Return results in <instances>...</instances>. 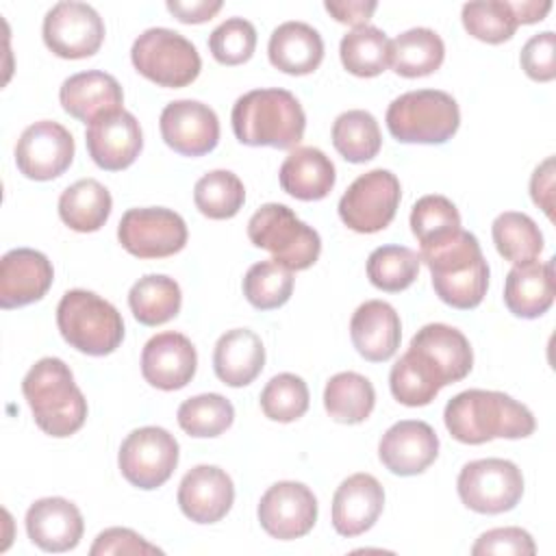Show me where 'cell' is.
Instances as JSON below:
<instances>
[{
  "label": "cell",
  "mask_w": 556,
  "mask_h": 556,
  "mask_svg": "<svg viewBox=\"0 0 556 556\" xmlns=\"http://www.w3.org/2000/svg\"><path fill=\"white\" fill-rule=\"evenodd\" d=\"M447 432L467 445L493 439H526L536 421L530 408L502 391L469 389L454 395L443 410Z\"/></svg>",
  "instance_id": "6da1fadb"
},
{
  "label": "cell",
  "mask_w": 556,
  "mask_h": 556,
  "mask_svg": "<svg viewBox=\"0 0 556 556\" xmlns=\"http://www.w3.org/2000/svg\"><path fill=\"white\" fill-rule=\"evenodd\" d=\"M419 258L428 265L432 289L452 308H476L489 289V265L476 235L456 230L426 248Z\"/></svg>",
  "instance_id": "7a4b0ae2"
},
{
  "label": "cell",
  "mask_w": 556,
  "mask_h": 556,
  "mask_svg": "<svg viewBox=\"0 0 556 556\" xmlns=\"http://www.w3.org/2000/svg\"><path fill=\"white\" fill-rule=\"evenodd\" d=\"M230 122L235 137L252 148H298L306 128V115L298 98L278 87L252 89L237 98Z\"/></svg>",
  "instance_id": "3957f363"
},
{
  "label": "cell",
  "mask_w": 556,
  "mask_h": 556,
  "mask_svg": "<svg viewBox=\"0 0 556 556\" xmlns=\"http://www.w3.org/2000/svg\"><path fill=\"white\" fill-rule=\"evenodd\" d=\"M22 393L35 424L50 437H70L87 419V400L61 358L46 356L37 361L22 380Z\"/></svg>",
  "instance_id": "277c9868"
},
{
  "label": "cell",
  "mask_w": 556,
  "mask_h": 556,
  "mask_svg": "<svg viewBox=\"0 0 556 556\" xmlns=\"http://www.w3.org/2000/svg\"><path fill=\"white\" fill-rule=\"evenodd\" d=\"M56 326L61 337L78 352L106 356L124 339V319L119 311L93 291L72 289L56 306Z\"/></svg>",
  "instance_id": "5b68a950"
},
{
  "label": "cell",
  "mask_w": 556,
  "mask_h": 556,
  "mask_svg": "<svg viewBox=\"0 0 556 556\" xmlns=\"http://www.w3.org/2000/svg\"><path fill=\"white\" fill-rule=\"evenodd\" d=\"M387 128L400 143H445L460 126L456 100L439 89H417L397 96L387 109Z\"/></svg>",
  "instance_id": "8992f818"
},
{
  "label": "cell",
  "mask_w": 556,
  "mask_h": 556,
  "mask_svg": "<svg viewBox=\"0 0 556 556\" xmlns=\"http://www.w3.org/2000/svg\"><path fill=\"white\" fill-rule=\"evenodd\" d=\"M252 245L267 250L278 265L289 271H302L315 265L321 252V239L315 228L304 224L289 206L263 204L248 222Z\"/></svg>",
  "instance_id": "52a82bcc"
},
{
  "label": "cell",
  "mask_w": 556,
  "mask_h": 556,
  "mask_svg": "<svg viewBox=\"0 0 556 556\" xmlns=\"http://www.w3.org/2000/svg\"><path fill=\"white\" fill-rule=\"evenodd\" d=\"M130 61L143 78L167 89L191 85L202 70L195 46L172 28L143 30L130 48Z\"/></svg>",
  "instance_id": "ba28073f"
},
{
  "label": "cell",
  "mask_w": 556,
  "mask_h": 556,
  "mask_svg": "<svg viewBox=\"0 0 556 556\" xmlns=\"http://www.w3.org/2000/svg\"><path fill=\"white\" fill-rule=\"evenodd\" d=\"M456 491L469 510L500 515L519 504L523 495V476L513 460L480 458L460 469Z\"/></svg>",
  "instance_id": "9c48e42d"
},
{
  "label": "cell",
  "mask_w": 556,
  "mask_h": 556,
  "mask_svg": "<svg viewBox=\"0 0 556 556\" xmlns=\"http://www.w3.org/2000/svg\"><path fill=\"white\" fill-rule=\"evenodd\" d=\"M400 180L389 169H371L361 174L339 200L341 222L361 235L384 230L400 206Z\"/></svg>",
  "instance_id": "30bf717a"
},
{
  "label": "cell",
  "mask_w": 556,
  "mask_h": 556,
  "mask_svg": "<svg viewBox=\"0 0 556 556\" xmlns=\"http://www.w3.org/2000/svg\"><path fill=\"white\" fill-rule=\"evenodd\" d=\"M178 452L174 434L159 426H143L122 441L117 465L132 486L152 491L172 478L178 465Z\"/></svg>",
  "instance_id": "8fae6325"
},
{
  "label": "cell",
  "mask_w": 556,
  "mask_h": 556,
  "mask_svg": "<svg viewBox=\"0 0 556 556\" xmlns=\"http://www.w3.org/2000/svg\"><path fill=\"white\" fill-rule=\"evenodd\" d=\"M117 239L137 258H165L185 248L187 224L172 208H128L119 219Z\"/></svg>",
  "instance_id": "7c38bea8"
},
{
  "label": "cell",
  "mask_w": 556,
  "mask_h": 556,
  "mask_svg": "<svg viewBox=\"0 0 556 556\" xmlns=\"http://www.w3.org/2000/svg\"><path fill=\"white\" fill-rule=\"evenodd\" d=\"M43 43L61 59L93 56L104 41V22L85 2H56L43 17Z\"/></svg>",
  "instance_id": "4fadbf2b"
},
{
  "label": "cell",
  "mask_w": 556,
  "mask_h": 556,
  "mask_svg": "<svg viewBox=\"0 0 556 556\" xmlns=\"http://www.w3.org/2000/svg\"><path fill=\"white\" fill-rule=\"evenodd\" d=\"M72 132L52 119L30 124L17 139L15 165L30 180L59 178L74 161Z\"/></svg>",
  "instance_id": "5bb4252c"
},
{
  "label": "cell",
  "mask_w": 556,
  "mask_h": 556,
  "mask_svg": "<svg viewBox=\"0 0 556 556\" xmlns=\"http://www.w3.org/2000/svg\"><path fill=\"white\" fill-rule=\"evenodd\" d=\"M256 515L269 536L291 541L313 530L317 521V500L306 484L282 480L263 493Z\"/></svg>",
  "instance_id": "9a60e30c"
},
{
  "label": "cell",
  "mask_w": 556,
  "mask_h": 556,
  "mask_svg": "<svg viewBox=\"0 0 556 556\" xmlns=\"http://www.w3.org/2000/svg\"><path fill=\"white\" fill-rule=\"evenodd\" d=\"M163 141L182 156H204L219 141V119L208 104L198 100H174L159 117Z\"/></svg>",
  "instance_id": "2e32d148"
},
{
  "label": "cell",
  "mask_w": 556,
  "mask_h": 556,
  "mask_svg": "<svg viewBox=\"0 0 556 556\" xmlns=\"http://www.w3.org/2000/svg\"><path fill=\"white\" fill-rule=\"evenodd\" d=\"M85 143L98 167L106 172H122L137 161L143 148V132L137 117L119 109L98 115L87 126Z\"/></svg>",
  "instance_id": "e0dca14e"
},
{
  "label": "cell",
  "mask_w": 556,
  "mask_h": 556,
  "mask_svg": "<svg viewBox=\"0 0 556 556\" xmlns=\"http://www.w3.org/2000/svg\"><path fill=\"white\" fill-rule=\"evenodd\" d=\"M408 350L441 387L463 380L473 367V352L467 337L447 324H426L410 339Z\"/></svg>",
  "instance_id": "ac0fdd59"
},
{
  "label": "cell",
  "mask_w": 556,
  "mask_h": 556,
  "mask_svg": "<svg viewBox=\"0 0 556 556\" xmlns=\"http://www.w3.org/2000/svg\"><path fill=\"white\" fill-rule=\"evenodd\" d=\"M439 456V437L430 424L402 419L393 424L378 443L380 463L395 476H417Z\"/></svg>",
  "instance_id": "d6986e66"
},
{
  "label": "cell",
  "mask_w": 556,
  "mask_h": 556,
  "mask_svg": "<svg viewBox=\"0 0 556 556\" xmlns=\"http://www.w3.org/2000/svg\"><path fill=\"white\" fill-rule=\"evenodd\" d=\"M198 369L193 343L174 330L159 332L143 345L141 374L146 382L161 391H176L191 382Z\"/></svg>",
  "instance_id": "ffe728a7"
},
{
  "label": "cell",
  "mask_w": 556,
  "mask_h": 556,
  "mask_svg": "<svg viewBox=\"0 0 556 556\" xmlns=\"http://www.w3.org/2000/svg\"><path fill=\"white\" fill-rule=\"evenodd\" d=\"M178 506L195 523H215L228 515L235 502L230 476L215 465H195L178 484Z\"/></svg>",
  "instance_id": "44dd1931"
},
{
  "label": "cell",
  "mask_w": 556,
  "mask_h": 556,
  "mask_svg": "<svg viewBox=\"0 0 556 556\" xmlns=\"http://www.w3.org/2000/svg\"><path fill=\"white\" fill-rule=\"evenodd\" d=\"M54 278L46 254L30 248L9 250L0 261V306L20 308L41 300Z\"/></svg>",
  "instance_id": "7402d4cb"
},
{
  "label": "cell",
  "mask_w": 556,
  "mask_h": 556,
  "mask_svg": "<svg viewBox=\"0 0 556 556\" xmlns=\"http://www.w3.org/2000/svg\"><path fill=\"white\" fill-rule=\"evenodd\" d=\"M83 515L65 497H41L26 510V534L43 552L74 549L83 539Z\"/></svg>",
  "instance_id": "603a6c76"
},
{
  "label": "cell",
  "mask_w": 556,
  "mask_h": 556,
  "mask_svg": "<svg viewBox=\"0 0 556 556\" xmlns=\"http://www.w3.org/2000/svg\"><path fill=\"white\" fill-rule=\"evenodd\" d=\"M382 506V484L371 473H354L332 495V528L341 536H358L378 521Z\"/></svg>",
  "instance_id": "cb8c5ba5"
},
{
  "label": "cell",
  "mask_w": 556,
  "mask_h": 556,
  "mask_svg": "<svg viewBox=\"0 0 556 556\" xmlns=\"http://www.w3.org/2000/svg\"><path fill=\"white\" fill-rule=\"evenodd\" d=\"M350 337L356 352L369 363L389 361L402 339L397 311L382 300L363 302L350 319Z\"/></svg>",
  "instance_id": "d4e9b609"
},
{
  "label": "cell",
  "mask_w": 556,
  "mask_h": 556,
  "mask_svg": "<svg viewBox=\"0 0 556 556\" xmlns=\"http://www.w3.org/2000/svg\"><path fill=\"white\" fill-rule=\"evenodd\" d=\"M59 100L65 113L85 124H91L102 113L124 109L122 85L115 76L100 70H87L65 78L59 89Z\"/></svg>",
  "instance_id": "484cf974"
},
{
  "label": "cell",
  "mask_w": 556,
  "mask_h": 556,
  "mask_svg": "<svg viewBox=\"0 0 556 556\" xmlns=\"http://www.w3.org/2000/svg\"><path fill=\"white\" fill-rule=\"evenodd\" d=\"M556 295L554 258L515 265L504 282V304L521 319H536L549 311Z\"/></svg>",
  "instance_id": "4316f807"
},
{
  "label": "cell",
  "mask_w": 556,
  "mask_h": 556,
  "mask_svg": "<svg viewBox=\"0 0 556 556\" xmlns=\"http://www.w3.org/2000/svg\"><path fill=\"white\" fill-rule=\"evenodd\" d=\"M278 180L285 193H289L295 200L315 202L324 200L337 180L334 163L313 146H300L289 152V156L282 161Z\"/></svg>",
  "instance_id": "83f0119b"
},
{
  "label": "cell",
  "mask_w": 556,
  "mask_h": 556,
  "mask_svg": "<svg viewBox=\"0 0 556 556\" xmlns=\"http://www.w3.org/2000/svg\"><path fill=\"white\" fill-rule=\"evenodd\" d=\"M265 365V348L256 332L232 328L224 332L213 350L215 376L228 387H245L256 380Z\"/></svg>",
  "instance_id": "f1b7e54d"
},
{
  "label": "cell",
  "mask_w": 556,
  "mask_h": 556,
  "mask_svg": "<svg viewBox=\"0 0 556 556\" xmlns=\"http://www.w3.org/2000/svg\"><path fill=\"white\" fill-rule=\"evenodd\" d=\"M269 63L291 76H304L319 67L324 59L321 35L304 22H285L274 28L267 43Z\"/></svg>",
  "instance_id": "f546056e"
},
{
  "label": "cell",
  "mask_w": 556,
  "mask_h": 556,
  "mask_svg": "<svg viewBox=\"0 0 556 556\" xmlns=\"http://www.w3.org/2000/svg\"><path fill=\"white\" fill-rule=\"evenodd\" d=\"M111 208V193L96 178L76 180L59 198V217L76 232L100 230L106 224Z\"/></svg>",
  "instance_id": "4dcf8cb0"
},
{
  "label": "cell",
  "mask_w": 556,
  "mask_h": 556,
  "mask_svg": "<svg viewBox=\"0 0 556 556\" xmlns=\"http://www.w3.org/2000/svg\"><path fill=\"white\" fill-rule=\"evenodd\" d=\"M445 43L432 28H410L391 41V67L404 78H421L441 67Z\"/></svg>",
  "instance_id": "1f68e13d"
},
{
  "label": "cell",
  "mask_w": 556,
  "mask_h": 556,
  "mask_svg": "<svg viewBox=\"0 0 556 556\" xmlns=\"http://www.w3.org/2000/svg\"><path fill=\"white\" fill-rule=\"evenodd\" d=\"M182 293L178 282L163 274H148L128 291V306L135 319L143 326L167 324L178 315Z\"/></svg>",
  "instance_id": "d6a6232c"
},
{
  "label": "cell",
  "mask_w": 556,
  "mask_h": 556,
  "mask_svg": "<svg viewBox=\"0 0 556 556\" xmlns=\"http://www.w3.org/2000/svg\"><path fill=\"white\" fill-rule=\"evenodd\" d=\"M376 404L374 384L356 374L341 371L334 374L324 389L326 413L339 424H361L365 421Z\"/></svg>",
  "instance_id": "836d02e7"
},
{
  "label": "cell",
  "mask_w": 556,
  "mask_h": 556,
  "mask_svg": "<svg viewBox=\"0 0 556 556\" xmlns=\"http://www.w3.org/2000/svg\"><path fill=\"white\" fill-rule=\"evenodd\" d=\"M343 67L358 78H374L391 63V41L376 26H361L343 35L339 43Z\"/></svg>",
  "instance_id": "e575fe53"
},
{
  "label": "cell",
  "mask_w": 556,
  "mask_h": 556,
  "mask_svg": "<svg viewBox=\"0 0 556 556\" xmlns=\"http://www.w3.org/2000/svg\"><path fill=\"white\" fill-rule=\"evenodd\" d=\"M332 146L350 163L371 161L382 146L376 117L363 109L341 113L332 124Z\"/></svg>",
  "instance_id": "d590c367"
},
{
  "label": "cell",
  "mask_w": 556,
  "mask_h": 556,
  "mask_svg": "<svg viewBox=\"0 0 556 556\" xmlns=\"http://www.w3.org/2000/svg\"><path fill=\"white\" fill-rule=\"evenodd\" d=\"M491 237L497 252L513 265L532 263L543 252V235L532 217L517 211L500 213L493 219Z\"/></svg>",
  "instance_id": "8d00e7d4"
},
{
  "label": "cell",
  "mask_w": 556,
  "mask_h": 556,
  "mask_svg": "<svg viewBox=\"0 0 556 556\" xmlns=\"http://www.w3.org/2000/svg\"><path fill=\"white\" fill-rule=\"evenodd\" d=\"M193 202L208 219H230L241 211L245 189L237 174L228 169H213L195 182Z\"/></svg>",
  "instance_id": "74e56055"
},
{
  "label": "cell",
  "mask_w": 556,
  "mask_h": 556,
  "mask_svg": "<svg viewBox=\"0 0 556 556\" xmlns=\"http://www.w3.org/2000/svg\"><path fill=\"white\" fill-rule=\"evenodd\" d=\"M421 258L415 250L404 245H380L367 258L369 282L387 293L408 289L419 274Z\"/></svg>",
  "instance_id": "f35d334b"
},
{
  "label": "cell",
  "mask_w": 556,
  "mask_h": 556,
  "mask_svg": "<svg viewBox=\"0 0 556 556\" xmlns=\"http://www.w3.org/2000/svg\"><path fill=\"white\" fill-rule=\"evenodd\" d=\"M178 426L195 439L219 437L235 421V408L230 400L219 393H202L185 400L176 413Z\"/></svg>",
  "instance_id": "ab89813d"
},
{
  "label": "cell",
  "mask_w": 556,
  "mask_h": 556,
  "mask_svg": "<svg viewBox=\"0 0 556 556\" xmlns=\"http://www.w3.org/2000/svg\"><path fill=\"white\" fill-rule=\"evenodd\" d=\"M293 274L276 261L254 263L243 278V295L258 311H274L289 302Z\"/></svg>",
  "instance_id": "60d3db41"
},
{
  "label": "cell",
  "mask_w": 556,
  "mask_h": 556,
  "mask_svg": "<svg viewBox=\"0 0 556 556\" xmlns=\"http://www.w3.org/2000/svg\"><path fill=\"white\" fill-rule=\"evenodd\" d=\"M460 20L465 30L484 43H504L515 35L519 26L510 2L504 0L467 2L463 4Z\"/></svg>",
  "instance_id": "b9f144b4"
},
{
  "label": "cell",
  "mask_w": 556,
  "mask_h": 556,
  "mask_svg": "<svg viewBox=\"0 0 556 556\" xmlns=\"http://www.w3.org/2000/svg\"><path fill=\"white\" fill-rule=\"evenodd\" d=\"M389 387L393 397L404 406H426L443 389L410 350H406L391 367Z\"/></svg>",
  "instance_id": "7bdbcfd3"
},
{
  "label": "cell",
  "mask_w": 556,
  "mask_h": 556,
  "mask_svg": "<svg viewBox=\"0 0 556 556\" xmlns=\"http://www.w3.org/2000/svg\"><path fill=\"white\" fill-rule=\"evenodd\" d=\"M410 230L419 245L426 248L456 230H460V213L452 200L439 193L419 198L410 211Z\"/></svg>",
  "instance_id": "ee69618b"
},
{
  "label": "cell",
  "mask_w": 556,
  "mask_h": 556,
  "mask_svg": "<svg viewBox=\"0 0 556 556\" xmlns=\"http://www.w3.org/2000/svg\"><path fill=\"white\" fill-rule=\"evenodd\" d=\"M261 410L267 419L289 424L308 410V387L295 374L274 376L261 391Z\"/></svg>",
  "instance_id": "f6af8a7d"
},
{
  "label": "cell",
  "mask_w": 556,
  "mask_h": 556,
  "mask_svg": "<svg viewBox=\"0 0 556 556\" xmlns=\"http://www.w3.org/2000/svg\"><path fill=\"white\" fill-rule=\"evenodd\" d=\"M256 28L243 17H228L208 37V50L222 65H241L252 59Z\"/></svg>",
  "instance_id": "bcb514c9"
},
{
  "label": "cell",
  "mask_w": 556,
  "mask_h": 556,
  "mask_svg": "<svg viewBox=\"0 0 556 556\" xmlns=\"http://www.w3.org/2000/svg\"><path fill=\"white\" fill-rule=\"evenodd\" d=\"M556 35L552 30L532 35L519 54L521 70L536 83H549L556 76Z\"/></svg>",
  "instance_id": "7dc6e473"
},
{
  "label": "cell",
  "mask_w": 556,
  "mask_h": 556,
  "mask_svg": "<svg viewBox=\"0 0 556 556\" xmlns=\"http://www.w3.org/2000/svg\"><path fill=\"white\" fill-rule=\"evenodd\" d=\"M473 556H484V554H497V556H534L536 545L530 536V532L521 528H493L480 534V539L471 547Z\"/></svg>",
  "instance_id": "c3c4849f"
},
{
  "label": "cell",
  "mask_w": 556,
  "mask_h": 556,
  "mask_svg": "<svg viewBox=\"0 0 556 556\" xmlns=\"http://www.w3.org/2000/svg\"><path fill=\"white\" fill-rule=\"evenodd\" d=\"M89 554L91 556H109V554L141 556V554H163V549L148 543L143 536H139L128 528H106L96 536Z\"/></svg>",
  "instance_id": "681fc988"
},
{
  "label": "cell",
  "mask_w": 556,
  "mask_h": 556,
  "mask_svg": "<svg viewBox=\"0 0 556 556\" xmlns=\"http://www.w3.org/2000/svg\"><path fill=\"white\" fill-rule=\"evenodd\" d=\"M530 195L532 202L545 211L552 219L554 215V159L547 156L530 178Z\"/></svg>",
  "instance_id": "f907efd6"
},
{
  "label": "cell",
  "mask_w": 556,
  "mask_h": 556,
  "mask_svg": "<svg viewBox=\"0 0 556 556\" xmlns=\"http://www.w3.org/2000/svg\"><path fill=\"white\" fill-rule=\"evenodd\" d=\"M324 9L341 24H348V26H367L369 17L374 15V11L378 9V2H365V0H343V2H334V0H328L324 2Z\"/></svg>",
  "instance_id": "816d5d0a"
},
{
  "label": "cell",
  "mask_w": 556,
  "mask_h": 556,
  "mask_svg": "<svg viewBox=\"0 0 556 556\" xmlns=\"http://www.w3.org/2000/svg\"><path fill=\"white\" fill-rule=\"evenodd\" d=\"M222 9L219 0H198V2H180L167 0V11L180 20L182 24H202L208 22Z\"/></svg>",
  "instance_id": "f5cc1de1"
},
{
  "label": "cell",
  "mask_w": 556,
  "mask_h": 556,
  "mask_svg": "<svg viewBox=\"0 0 556 556\" xmlns=\"http://www.w3.org/2000/svg\"><path fill=\"white\" fill-rule=\"evenodd\" d=\"M510 9H513L519 24H534V22H541L547 15V11L552 9V2L549 0H543V2H536V0L510 2Z\"/></svg>",
  "instance_id": "db71d44e"
}]
</instances>
